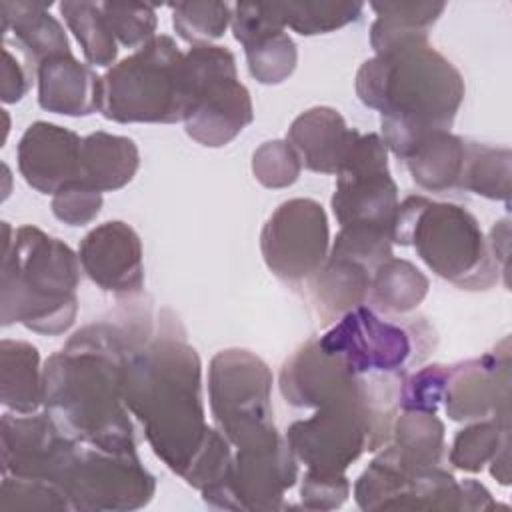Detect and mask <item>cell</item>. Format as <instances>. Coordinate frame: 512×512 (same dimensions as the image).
Returning a JSON list of instances; mask_svg holds the SVG:
<instances>
[{
  "label": "cell",
  "instance_id": "6da1fadb",
  "mask_svg": "<svg viewBox=\"0 0 512 512\" xmlns=\"http://www.w3.org/2000/svg\"><path fill=\"white\" fill-rule=\"evenodd\" d=\"M120 392L150 448L174 474L200 492L224 480L232 444L206 422L200 356L172 310L158 312L152 336L124 360Z\"/></svg>",
  "mask_w": 512,
  "mask_h": 512
},
{
  "label": "cell",
  "instance_id": "7a4b0ae2",
  "mask_svg": "<svg viewBox=\"0 0 512 512\" xmlns=\"http://www.w3.org/2000/svg\"><path fill=\"white\" fill-rule=\"evenodd\" d=\"M156 316L150 304L130 298L76 330L62 350L48 356L42 408L66 436L108 452H136L120 374L128 354L152 336Z\"/></svg>",
  "mask_w": 512,
  "mask_h": 512
},
{
  "label": "cell",
  "instance_id": "3957f363",
  "mask_svg": "<svg viewBox=\"0 0 512 512\" xmlns=\"http://www.w3.org/2000/svg\"><path fill=\"white\" fill-rule=\"evenodd\" d=\"M464 92L460 70L428 40L374 54L356 72V94L380 112L386 148L424 130H450Z\"/></svg>",
  "mask_w": 512,
  "mask_h": 512
},
{
  "label": "cell",
  "instance_id": "277c9868",
  "mask_svg": "<svg viewBox=\"0 0 512 512\" xmlns=\"http://www.w3.org/2000/svg\"><path fill=\"white\" fill-rule=\"evenodd\" d=\"M80 258L32 224L2 222V326L22 324L44 336L66 332L78 314Z\"/></svg>",
  "mask_w": 512,
  "mask_h": 512
},
{
  "label": "cell",
  "instance_id": "5b68a950",
  "mask_svg": "<svg viewBox=\"0 0 512 512\" xmlns=\"http://www.w3.org/2000/svg\"><path fill=\"white\" fill-rule=\"evenodd\" d=\"M390 238L392 244L412 246L436 276L462 290H488L502 274L474 214L452 202L422 194L404 198Z\"/></svg>",
  "mask_w": 512,
  "mask_h": 512
},
{
  "label": "cell",
  "instance_id": "8992f818",
  "mask_svg": "<svg viewBox=\"0 0 512 512\" xmlns=\"http://www.w3.org/2000/svg\"><path fill=\"white\" fill-rule=\"evenodd\" d=\"M190 104L186 56L168 34L116 62L102 76L100 112L120 124L182 122Z\"/></svg>",
  "mask_w": 512,
  "mask_h": 512
},
{
  "label": "cell",
  "instance_id": "52a82bcc",
  "mask_svg": "<svg viewBox=\"0 0 512 512\" xmlns=\"http://www.w3.org/2000/svg\"><path fill=\"white\" fill-rule=\"evenodd\" d=\"M318 344L340 358L352 372L406 376L434 348V332L424 318L384 316L360 304L342 314L318 338Z\"/></svg>",
  "mask_w": 512,
  "mask_h": 512
},
{
  "label": "cell",
  "instance_id": "ba28073f",
  "mask_svg": "<svg viewBox=\"0 0 512 512\" xmlns=\"http://www.w3.org/2000/svg\"><path fill=\"white\" fill-rule=\"evenodd\" d=\"M184 56L190 88L184 130L202 146H226L254 120L252 98L238 80L236 58L218 44L192 46Z\"/></svg>",
  "mask_w": 512,
  "mask_h": 512
},
{
  "label": "cell",
  "instance_id": "9c48e42d",
  "mask_svg": "<svg viewBox=\"0 0 512 512\" xmlns=\"http://www.w3.org/2000/svg\"><path fill=\"white\" fill-rule=\"evenodd\" d=\"M274 376L250 350H220L208 366V400L216 428L234 448L278 434L272 410Z\"/></svg>",
  "mask_w": 512,
  "mask_h": 512
},
{
  "label": "cell",
  "instance_id": "30bf717a",
  "mask_svg": "<svg viewBox=\"0 0 512 512\" xmlns=\"http://www.w3.org/2000/svg\"><path fill=\"white\" fill-rule=\"evenodd\" d=\"M60 488L72 510L126 512L154 498L156 480L136 452H108L82 444Z\"/></svg>",
  "mask_w": 512,
  "mask_h": 512
},
{
  "label": "cell",
  "instance_id": "8fae6325",
  "mask_svg": "<svg viewBox=\"0 0 512 512\" xmlns=\"http://www.w3.org/2000/svg\"><path fill=\"white\" fill-rule=\"evenodd\" d=\"M354 500L360 510H462L460 482L448 468H408L390 444L358 476Z\"/></svg>",
  "mask_w": 512,
  "mask_h": 512
},
{
  "label": "cell",
  "instance_id": "7c38bea8",
  "mask_svg": "<svg viewBox=\"0 0 512 512\" xmlns=\"http://www.w3.org/2000/svg\"><path fill=\"white\" fill-rule=\"evenodd\" d=\"M298 480V460L286 438L276 436L236 448L228 474L222 482L202 490L208 506L224 510H278L284 506V494Z\"/></svg>",
  "mask_w": 512,
  "mask_h": 512
},
{
  "label": "cell",
  "instance_id": "4fadbf2b",
  "mask_svg": "<svg viewBox=\"0 0 512 512\" xmlns=\"http://www.w3.org/2000/svg\"><path fill=\"white\" fill-rule=\"evenodd\" d=\"M330 206L340 226L362 224L390 232L398 208V186L390 174L388 148L380 134H358L336 174Z\"/></svg>",
  "mask_w": 512,
  "mask_h": 512
},
{
  "label": "cell",
  "instance_id": "5bb4252c",
  "mask_svg": "<svg viewBox=\"0 0 512 512\" xmlns=\"http://www.w3.org/2000/svg\"><path fill=\"white\" fill-rule=\"evenodd\" d=\"M260 252L268 270L290 284L312 278L330 252L326 210L312 198L282 202L264 222Z\"/></svg>",
  "mask_w": 512,
  "mask_h": 512
},
{
  "label": "cell",
  "instance_id": "9a60e30c",
  "mask_svg": "<svg viewBox=\"0 0 512 512\" xmlns=\"http://www.w3.org/2000/svg\"><path fill=\"white\" fill-rule=\"evenodd\" d=\"M80 448L82 444L66 436L44 410L32 414H2V474L44 480L60 488Z\"/></svg>",
  "mask_w": 512,
  "mask_h": 512
},
{
  "label": "cell",
  "instance_id": "2e32d148",
  "mask_svg": "<svg viewBox=\"0 0 512 512\" xmlns=\"http://www.w3.org/2000/svg\"><path fill=\"white\" fill-rule=\"evenodd\" d=\"M510 338L478 358L450 364L444 410L454 422L496 418L510 422Z\"/></svg>",
  "mask_w": 512,
  "mask_h": 512
},
{
  "label": "cell",
  "instance_id": "e0dca14e",
  "mask_svg": "<svg viewBox=\"0 0 512 512\" xmlns=\"http://www.w3.org/2000/svg\"><path fill=\"white\" fill-rule=\"evenodd\" d=\"M388 378L384 374H356L340 358L326 352L318 338L302 344L280 370V394L294 408H320L342 398L362 396Z\"/></svg>",
  "mask_w": 512,
  "mask_h": 512
},
{
  "label": "cell",
  "instance_id": "ac0fdd59",
  "mask_svg": "<svg viewBox=\"0 0 512 512\" xmlns=\"http://www.w3.org/2000/svg\"><path fill=\"white\" fill-rule=\"evenodd\" d=\"M82 272L104 292L134 298L144 288V252L136 230L110 220L92 228L78 246Z\"/></svg>",
  "mask_w": 512,
  "mask_h": 512
},
{
  "label": "cell",
  "instance_id": "d6986e66",
  "mask_svg": "<svg viewBox=\"0 0 512 512\" xmlns=\"http://www.w3.org/2000/svg\"><path fill=\"white\" fill-rule=\"evenodd\" d=\"M234 38L242 44L248 72L260 84H280L298 64V48L280 24L272 2H238L230 22Z\"/></svg>",
  "mask_w": 512,
  "mask_h": 512
},
{
  "label": "cell",
  "instance_id": "ffe728a7",
  "mask_svg": "<svg viewBox=\"0 0 512 512\" xmlns=\"http://www.w3.org/2000/svg\"><path fill=\"white\" fill-rule=\"evenodd\" d=\"M82 138L64 126L38 120L18 140V170L28 186L42 194H56L80 180Z\"/></svg>",
  "mask_w": 512,
  "mask_h": 512
},
{
  "label": "cell",
  "instance_id": "44dd1931",
  "mask_svg": "<svg viewBox=\"0 0 512 512\" xmlns=\"http://www.w3.org/2000/svg\"><path fill=\"white\" fill-rule=\"evenodd\" d=\"M360 130L350 128L344 116L330 106H314L298 114L286 134L304 168L318 174H338Z\"/></svg>",
  "mask_w": 512,
  "mask_h": 512
},
{
  "label": "cell",
  "instance_id": "7402d4cb",
  "mask_svg": "<svg viewBox=\"0 0 512 512\" xmlns=\"http://www.w3.org/2000/svg\"><path fill=\"white\" fill-rule=\"evenodd\" d=\"M34 76L38 82V104L46 112L74 118L100 112L102 76L90 64L74 58L72 52L46 58Z\"/></svg>",
  "mask_w": 512,
  "mask_h": 512
},
{
  "label": "cell",
  "instance_id": "603a6c76",
  "mask_svg": "<svg viewBox=\"0 0 512 512\" xmlns=\"http://www.w3.org/2000/svg\"><path fill=\"white\" fill-rule=\"evenodd\" d=\"M50 6L52 2H0L2 36H12L32 74L46 58L72 52L62 24L48 12Z\"/></svg>",
  "mask_w": 512,
  "mask_h": 512
},
{
  "label": "cell",
  "instance_id": "cb8c5ba5",
  "mask_svg": "<svg viewBox=\"0 0 512 512\" xmlns=\"http://www.w3.org/2000/svg\"><path fill=\"white\" fill-rule=\"evenodd\" d=\"M374 270L360 260L328 252L318 272L308 278L312 304L324 324L336 322L348 310L366 304Z\"/></svg>",
  "mask_w": 512,
  "mask_h": 512
},
{
  "label": "cell",
  "instance_id": "d4e9b609",
  "mask_svg": "<svg viewBox=\"0 0 512 512\" xmlns=\"http://www.w3.org/2000/svg\"><path fill=\"white\" fill-rule=\"evenodd\" d=\"M468 140L450 130H430L422 134L404 154L412 180L426 192L460 190Z\"/></svg>",
  "mask_w": 512,
  "mask_h": 512
},
{
  "label": "cell",
  "instance_id": "484cf974",
  "mask_svg": "<svg viewBox=\"0 0 512 512\" xmlns=\"http://www.w3.org/2000/svg\"><path fill=\"white\" fill-rule=\"evenodd\" d=\"M140 152L132 138L96 130L82 138L80 180L98 192L124 188L136 176Z\"/></svg>",
  "mask_w": 512,
  "mask_h": 512
},
{
  "label": "cell",
  "instance_id": "4316f807",
  "mask_svg": "<svg viewBox=\"0 0 512 512\" xmlns=\"http://www.w3.org/2000/svg\"><path fill=\"white\" fill-rule=\"evenodd\" d=\"M376 20L370 26L374 54H386L428 40V30L446 10L444 2H374Z\"/></svg>",
  "mask_w": 512,
  "mask_h": 512
},
{
  "label": "cell",
  "instance_id": "83f0119b",
  "mask_svg": "<svg viewBox=\"0 0 512 512\" xmlns=\"http://www.w3.org/2000/svg\"><path fill=\"white\" fill-rule=\"evenodd\" d=\"M44 378L38 348L24 340L0 342V402L20 414L42 408Z\"/></svg>",
  "mask_w": 512,
  "mask_h": 512
},
{
  "label": "cell",
  "instance_id": "f1b7e54d",
  "mask_svg": "<svg viewBox=\"0 0 512 512\" xmlns=\"http://www.w3.org/2000/svg\"><path fill=\"white\" fill-rule=\"evenodd\" d=\"M446 428L436 412L402 410L392 422L388 444L402 464L414 470L444 466Z\"/></svg>",
  "mask_w": 512,
  "mask_h": 512
},
{
  "label": "cell",
  "instance_id": "f546056e",
  "mask_svg": "<svg viewBox=\"0 0 512 512\" xmlns=\"http://www.w3.org/2000/svg\"><path fill=\"white\" fill-rule=\"evenodd\" d=\"M430 288L428 276L410 260L390 256L372 274L366 304L384 316L416 310Z\"/></svg>",
  "mask_w": 512,
  "mask_h": 512
},
{
  "label": "cell",
  "instance_id": "4dcf8cb0",
  "mask_svg": "<svg viewBox=\"0 0 512 512\" xmlns=\"http://www.w3.org/2000/svg\"><path fill=\"white\" fill-rule=\"evenodd\" d=\"M510 162L512 154L508 146H490L468 140L460 190L508 204L512 176Z\"/></svg>",
  "mask_w": 512,
  "mask_h": 512
},
{
  "label": "cell",
  "instance_id": "1f68e13d",
  "mask_svg": "<svg viewBox=\"0 0 512 512\" xmlns=\"http://www.w3.org/2000/svg\"><path fill=\"white\" fill-rule=\"evenodd\" d=\"M64 22L82 48L90 66H114L118 56V42L104 18L100 4L94 2H60Z\"/></svg>",
  "mask_w": 512,
  "mask_h": 512
},
{
  "label": "cell",
  "instance_id": "d6a6232c",
  "mask_svg": "<svg viewBox=\"0 0 512 512\" xmlns=\"http://www.w3.org/2000/svg\"><path fill=\"white\" fill-rule=\"evenodd\" d=\"M272 8L284 28L302 36L328 34L356 22L362 16V2H272Z\"/></svg>",
  "mask_w": 512,
  "mask_h": 512
},
{
  "label": "cell",
  "instance_id": "836d02e7",
  "mask_svg": "<svg viewBox=\"0 0 512 512\" xmlns=\"http://www.w3.org/2000/svg\"><path fill=\"white\" fill-rule=\"evenodd\" d=\"M506 444H510V422L496 418L474 420L456 432L446 458L454 468L474 474L490 464Z\"/></svg>",
  "mask_w": 512,
  "mask_h": 512
},
{
  "label": "cell",
  "instance_id": "e575fe53",
  "mask_svg": "<svg viewBox=\"0 0 512 512\" xmlns=\"http://www.w3.org/2000/svg\"><path fill=\"white\" fill-rule=\"evenodd\" d=\"M170 10L176 34L192 46L210 44L232 22V6L226 2H178Z\"/></svg>",
  "mask_w": 512,
  "mask_h": 512
},
{
  "label": "cell",
  "instance_id": "d590c367",
  "mask_svg": "<svg viewBox=\"0 0 512 512\" xmlns=\"http://www.w3.org/2000/svg\"><path fill=\"white\" fill-rule=\"evenodd\" d=\"M0 510H72L64 492L44 480L2 474Z\"/></svg>",
  "mask_w": 512,
  "mask_h": 512
},
{
  "label": "cell",
  "instance_id": "8d00e7d4",
  "mask_svg": "<svg viewBox=\"0 0 512 512\" xmlns=\"http://www.w3.org/2000/svg\"><path fill=\"white\" fill-rule=\"evenodd\" d=\"M104 18L116 38L124 48L138 50L156 36V8L148 4H100Z\"/></svg>",
  "mask_w": 512,
  "mask_h": 512
},
{
  "label": "cell",
  "instance_id": "74e56055",
  "mask_svg": "<svg viewBox=\"0 0 512 512\" xmlns=\"http://www.w3.org/2000/svg\"><path fill=\"white\" fill-rule=\"evenodd\" d=\"M302 172V162L288 140H268L252 154V174L266 188L292 186Z\"/></svg>",
  "mask_w": 512,
  "mask_h": 512
},
{
  "label": "cell",
  "instance_id": "f35d334b",
  "mask_svg": "<svg viewBox=\"0 0 512 512\" xmlns=\"http://www.w3.org/2000/svg\"><path fill=\"white\" fill-rule=\"evenodd\" d=\"M448 374L450 364H428L412 374H406L398 390V408L436 412L444 400Z\"/></svg>",
  "mask_w": 512,
  "mask_h": 512
},
{
  "label": "cell",
  "instance_id": "ab89813d",
  "mask_svg": "<svg viewBox=\"0 0 512 512\" xmlns=\"http://www.w3.org/2000/svg\"><path fill=\"white\" fill-rule=\"evenodd\" d=\"M350 488V480L344 472L306 468L300 482V502L306 510H336L348 500Z\"/></svg>",
  "mask_w": 512,
  "mask_h": 512
},
{
  "label": "cell",
  "instance_id": "60d3db41",
  "mask_svg": "<svg viewBox=\"0 0 512 512\" xmlns=\"http://www.w3.org/2000/svg\"><path fill=\"white\" fill-rule=\"evenodd\" d=\"M52 214L68 226L90 224L102 208V192L82 184L70 182L52 196Z\"/></svg>",
  "mask_w": 512,
  "mask_h": 512
},
{
  "label": "cell",
  "instance_id": "b9f144b4",
  "mask_svg": "<svg viewBox=\"0 0 512 512\" xmlns=\"http://www.w3.org/2000/svg\"><path fill=\"white\" fill-rule=\"evenodd\" d=\"M4 64H2V86H0V98L4 104H14L20 102L22 96L26 94L30 80H28V68L22 66L16 56L4 46L2 50Z\"/></svg>",
  "mask_w": 512,
  "mask_h": 512
},
{
  "label": "cell",
  "instance_id": "7bdbcfd3",
  "mask_svg": "<svg viewBox=\"0 0 512 512\" xmlns=\"http://www.w3.org/2000/svg\"><path fill=\"white\" fill-rule=\"evenodd\" d=\"M460 490H462V510L476 512V510H494L500 506L492 498V494L486 490V486H482L472 478H464L460 482Z\"/></svg>",
  "mask_w": 512,
  "mask_h": 512
},
{
  "label": "cell",
  "instance_id": "ee69618b",
  "mask_svg": "<svg viewBox=\"0 0 512 512\" xmlns=\"http://www.w3.org/2000/svg\"><path fill=\"white\" fill-rule=\"evenodd\" d=\"M508 218L500 220L498 224H494L492 232H490V238H488V244H490V250H492V256L494 260L498 262L500 266V272L506 276L508 272V238H510V226H508Z\"/></svg>",
  "mask_w": 512,
  "mask_h": 512
},
{
  "label": "cell",
  "instance_id": "f6af8a7d",
  "mask_svg": "<svg viewBox=\"0 0 512 512\" xmlns=\"http://www.w3.org/2000/svg\"><path fill=\"white\" fill-rule=\"evenodd\" d=\"M490 474L502 484H510V444L502 446L500 452L490 460Z\"/></svg>",
  "mask_w": 512,
  "mask_h": 512
}]
</instances>
